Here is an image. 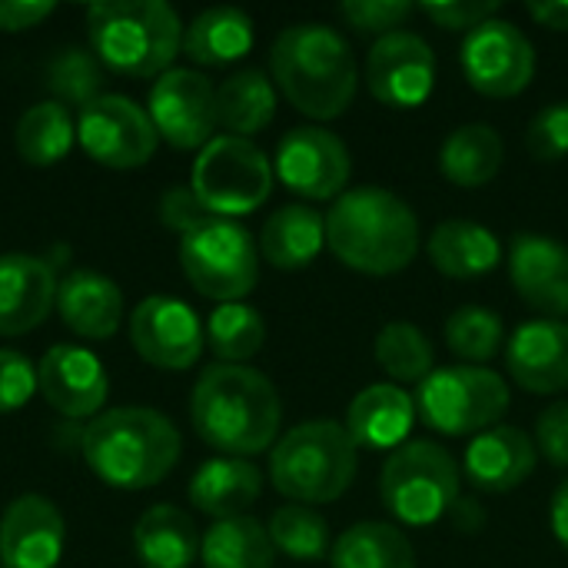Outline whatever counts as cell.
<instances>
[{"label":"cell","instance_id":"1","mask_svg":"<svg viewBox=\"0 0 568 568\" xmlns=\"http://www.w3.org/2000/svg\"><path fill=\"white\" fill-rule=\"evenodd\" d=\"M196 436L216 453L250 459L276 443L283 406L276 386L250 366H210L190 396Z\"/></svg>","mask_w":568,"mask_h":568},{"label":"cell","instance_id":"2","mask_svg":"<svg viewBox=\"0 0 568 568\" xmlns=\"http://www.w3.org/2000/svg\"><path fill=\"white\" fill-rule=\"evenodd\" d=\"M326 246L353 273L396 276L419 253V220L403 196L356 186L326 213Z\"/></svg>","mask_w":568,"mask_h":568},{"label":"cell","instance_id":"3","mask_svg":"<svg viewBox=\"0 0 568 568\" xmlns=\"http://www.w3.org/2000/svg\"><path fill=\"white\" fill-rule=\"evenodd\" d=\"M276 90L313 120H336L349 110L359 70L349 43L326 23H293L270 50Z\"/></svg>","mask_w":568,"mask_h":568},{"label":"cell","instance_id":"4","mask_svg":"<svg viewBox=\"0 0 568 568\" xmlns=\"http://www.w3.org/2000/svg\"><path fill=\"white\" fill-rule=\"evenodd\" d=\"M93 476L113 489H150L163 483L180 459L176 426L146 406L103 409L80 436Z\"/></svg>","mask_w":568,"mask_h":568},{"label":"cell","instance_id":"5","mask_svg":"<svg viewBox=\"0 0 568 568\" xmlns=\"http://www.w3.org/2000/svg\"><path fill=\"white\" fill-rule=\"evenodd\" d=\"M93 57L126 77H163L183 50V23L163 0H103L87 7Z\"/></svg>","mask_w":568,"mask_h":568},{"label":"cell","instance_id":"6","mask_svg":"<svg viewBox=\"0 0 568 568\" xmlns=\"http://www.w3.org/2000/svg\"><path fill=\"white\" fill-rule=\"evenodd\" d=\"M359 469V446L343 423L310 419L293 426L270 453V483L280 496L300 506L339 499Z\"/></svg>","mask_w":568,"mask_h":568},{"label":"cell","instance_id":"7","mask_svg":"<svg viewBox=\"0 0 568 568\" xmlns=\"http://www.w3.org/2000/svg\"><path fill=\"white\" fill-rule=\"evenodd\" d=\"M459 463L429 439H409L393 449L379 473L383 506L403 526H433L459 503Z\"/></svg>","mask_w":568,"mask_h":568},{"label":"cell","instance_id":"8","mask_svg":"<svg viewBox=\"0 0 568 568\" xmlns=\"http://www.w3.org/2000/svg\"><path fill=\"white\" fill-rule=\"evenodd\" d=\"M416 416L443 436H479L509 409V383L486 366H446L416 386Z\"/></svg>","mask_w":568,"mask_h":568},{"label":"cell","instance_id":"9","mask_svg":"<svg viewBox=\"0 0 568 568\" xmlns=\"http://www.w3.org/2000/svg\"><path fill=\"white\" fill-rule=\"evenodd\" d=\"M190 186L213 216H246L270 200L273 163L253 140L223 133L200 150Z\"/></svg>","mask_w":568,"mask_h":568},{"label":"cell","instance_id":"10","mask_svg":"<svg viewBox=\"0 0 568 568\" xmlns=\"http://www.w3.org/2000/svg\"><path fill=\"white\" fill-rule=\"evenodd\" d=\"M180 266L196 293L216 303H243L260 280V253L246 226L213 220L180 240Z\"/></svg>","mask_w":568,"mask_h":568},{"label":"cell","instance_id":"11","mask_svg":"<svg viewBox=\"0 0 568 568\" xmlns=\"http://www.w3.org/2000/svg\"><path fill=\"white\" fill-rule=\"evenodd\" d=\"M156 126L143 106L120 93H100L77 113V143L110 170H136L156 150Z\"/></svg>","mask_w":568,"mask_h":568},{"label":"cell","instance_id":"12","mask_svg":"<svg viewBox=\"0 0 568 568\" xmlns=\"http://www.w3.org/2000/svg\"><path fill=\"white\" fill-rule=\"evenodd\" d=\"M463 73L469 87L489 100L519 97L536 77V47L509 20H486L466 33L459 50Z\"/></svg>","mask_w":568,"mask_h":568},{"label":"cell","instance_id":"13","mask_svg":"<svg viewBox=\"0 0 568 568\" xmlns=\"http://www.w3.org/2000/svg\"><path fill=\"white\" fill-rule=\"evenodd\" d=\"M146 113L176 150H203L216 133V87L200 70H166L150 87Z\"/></svg>","mask_w":568,"mask_h":568},{"label":"cell","instance_id":"14","mask_svg":"<svg viewBox=\"0 0 568 568\" xmlns=\"http://www.w3.org/2000/svg\"><path fill=\"white\" fill-rule=\"evenodd\" d=\"M349 173L353 160L346 143L323 126H296L276 146V176L303 200H339Z\"/></svg>","mask_w":568,"mask_h":568},{"label":"cell","instance_id":"15","mask_svg":"<svg viewBox=\"0 0 568 568\" xmlns=\"http://www.w3.org/2000/svg\"><path fill=\"white\" fill-rule=\"evenodd\" d=\"M369 93L393 110H413L429 100L436 87V53L409 30L386 33L373 43L366 57Z\"/></svg>","mask_w":568,"mask_h":568},{"label":"cell","instance_id":"16","mask_svg":"<svg viewBox=\"0 0 568 568\" xmlns=\"http://www.w3.org/2000/svg\"><path fill=\"white\" fill-rule=\"evenodd\" d=\"M133 349L156 369H190L206 343L200 316L176 296H146L130 316Z\"/></svg>","mask_w":568,"mask_h":568},{"label":"cell","instance_id":"17","mask_svg":"<svg viewBox=\"0 0 568 568\" xmlns=\"http://www.w3.org/2000/svg\"><path fill=\"white\" fill-rule=\"evenodd\" d=\"M37 389L43 393L50 409L67 419H97L106 403L110 379L103 363L90 349L60 343L43 353L37 366Z\"/></svg>","mask_w":568,"mask_h":568},{"label":"cell","instance_id":"18","mask_svg":"<svg viewBox=\"0 0 568 568\" xmlns=\"http://www.w3.org/2000/svg\"><path fill=\"white\" fill-rule=\"evenodd\" d=\"M63 556V516L37 496H17L0 516V562L7 568H57Z\"/></svg>","mask_w":568,"mask_h":568},{"label":"cell","instance_id":"19","mask_svg":"<svg viewBox=\"0 0 568 568\" xmlns=\"http://www.w3.org/2000/svg\"><path fill=\"white\" fill-rule=\"evenodd\" d=\"M506 369L526 393L556 396L568 389V323L532 320L506 343Z\"/></svg>","mask_w":568,"mask_h":568},{"label":"cell","instance_id":"20","mask_svg":"<svg viewBox=\"0 0 568 568\" xmlns=\"http://www.w3.org/2000/svg\"><path fill=\"white\" fill-rule=\"evenodd\" d=\"M516 293L546 316H568V246L542 233H519L509 250Z\"/></svg>","mask_w":568,"mask_h":568},{"label":"cell","instance_id":"21","mask_svg":"<svg viewBox=\"0 0 568 568\" xmlns=\"http://www.w3.org/2000/svg\"><path fill=\"white\" fill-rule=\"evenodd\" d=\"M57 306L53 263L30 253L0 256V336L37 329Z\"/></svg>","mask_w":568,"mask_h":568},{"label":"cell","instance_id":"22","mask_svg":"<svg viewBox=\"0 0 568 568\" xmlns=\"http://www.w3.org/2000/svg\"><path fill=\"white\" fill-rule=\"evenodd\" d=\"M536 463H539V449L529 433L516 426H493L473 436L463 459V473L476 489L503 496L519 489L536 473Z\"/></svg>","mask_w":568,"mask_h":568},{"label":"cell","instance_id":"23","mask_svg":"<svg viewBox=\"0 0 568 568\" xmlns=\"http://www.w3.org/2000/svg\"><path fill=\"white\" fill-rule=\"evenodd\" d=\"M57 310L77 336L106 339L123 323V293L97 270H70L57 283Z\"/></svg>","mask_w":568,"mask_h":568},{"label":"cell","instance_id":"24","mask_svg":"<svg viewBox=\"0 0 568 568\" xmlns=\"http://www.w3.org/2000/svg\"><path fill=\"white\" fill-rule=\"evenodd\" d=\"M416 423V399L396 383L366 386L346 409V433L363 449H399Z\"/></svg>","mask_w":568,"mask_h":568},{"label":"cell","instance_id":"25","mask_svg":"<svg viewBox=\"0 0 568 568\" xmlns=\"http://www.w3.org/2000/svg\"><path fill=\"white\" fill-rule=\"evenodd\" d=\"M260 493H263V473L250 459H236V456H216L203 463L190 479V503L216 523L246 516V509L260 499Z\"/></svg>","mask_w":568,"mask_h":568},{"label":"cell","instance_id":"26","mask_svg":"<svg viewBox=\"0 0 568 568\" xmlns=\"http://www.w3.org/2000/svg\"><path fill=\"white\" fill-rule=\"evenodd\" d=\"M426 256L449 280H476L499 266L503 246L496 233L473 220H446L426 240Z\"/></svg>","mask_w":568,"mask_h":568},{"label":"cell","instance_id":"27","mask_svg":"<svg viewBox=\"0 0 568 568\" xmlns=\"http://www.w3.org/2000/svg\"><path fill=\"white\" fill-rule=\"evenodd\" d=\"M200 532L176 506H153L133 526V552L143 568H190L200 559Z\"/></svg>","mask_w":568,"mask_h":568},{"label":"cell","instance_id":"28","mask_svg":"<svg viewBox=\"0 0 568 568\" xmlns=\"http://www.w3.org/2000/svg\"><path fill=\"white\" fill-rule=\"evenodd\" d=\"M326 246V216L313 206L293 203L276 210L260 233V253L276 270H303Z\"/></svg>","mask_w":568,"mask_h":568},{"label":"cell","instance_id":"29","mask_svg":"<svg viewBox=\"0 0 568 568\" xmlns=\"http://www.w3.org/2000/svg\"><path fill=\"white\" fill-rule=\"evenodd\" d=\"M253 50V20L240 7H210L183 30V53L200 67H226Z\"/></svg>","mask_w":568,"mask_h":568},{"label":"cell","instance_id":"30","mask_svg":"<svg viewBox=\"0 0 568 568\" xmlns=\"http://www.w3.org/2000/svg\"><path fill=\"white\" fill-rule=\"evenodd\" d=\"M503 160H506L503 136L489 123L456 126L439 150L443 176L463 190H479L489 180H496V173L503 170Z\"/></svg>","mask_w":568,"mask_h":568},{"label":"cell","instance_id":"31","mask_svg":"<svg viewBox=\"0 0 568 568\" xmlns=\"http://www.w3.org/2000/svg\"><path fill=\"white\" fill-rule=\"evenodd\" d=\"M276 116V83L263 70H240L216 87V123L226 136L250 140Z\"/></svg>","mask_w":568,"mask_h":568},{"label":"cell","instance_id":"32","mask_svg":"<svg viewBox=\"0 0 568 568\" xmlns=\"http://www.w3.org/2000/svg\"><path fill=\"white\" fill-rule=\"evenodd\" d=\"M333 568H416V549L389 523H356L329 549Z\"/></svg>","mask_w":568,"mask_h":568},{"label":"cell","instance_id":"33","mask_svg":"<svg viewBox=\"0 0 568 568\" xmlns=\"http://www.w3.org/2000/svg\"><path fill=\"white\" fill-rule=\"evenodd\" d=\"M203 568H273L276 549L270 532L253 516L213 523L200 542Z\"/></svg>","mask_w":568,"mask_h":568},{"label":"cell","instance_id":"34","mask_svg":"<svg viewBox=\"0 0 568 568\" xmlns=\"http://www.w3.org/2000/svg\"><path fill=\"white\" fill-rule=\"evenodd\" d=\"M17 153L23 163L30 166H53L60 163L73 143H77V123L73 113L57 103V100H43L33 103L20 120H17V133H13Z\"/></svg>","mask_w":568,"mask_h":568},{"label":"cell","instance_id":"35","mask_svg":"<svg viewBox=\"0 0 568 568\" xmlns=\"http://www.w3.org/2000/svg\"><path fill=\"white\" fill-rule=\"evenodd\" d=\"M376 363L383 366V373H389L396 386H419L429 373H436V353L429 336L406 320H393L379 329Z\"/></svg>","mask_w":568,"mask_h":568},{"label":"cell","instance_id":"36","mask_svg":"<svg viewBox=\"0 0 568 568\" xmlns=\"http://www.w3.org/2000/svg\"><path fill=\"white\" fill-rule=\"evenodd\" d=\"M206 343L216 359L230 366H243L253 359L266 343L263 316L246 303H220L206 323Z\"/></svg>","mask_w":568,"mask_h":568},{"label":"cell","instance_id":"37","mask_svg":"<svg viewBox=\"0 0 568 568\" xmlns=\"http://www.w3.org/2000/svg\"><path fill=\"white\" fill-rule=\"evenodd\" d=\"M270 542L276 552L296 559V562H320L329 556V526L326 519L310 509V506H300V503H290V506H280L273 516H270Z\"/></svg>","mask_w":568,"mask_h":568},{"label":"cell","instance_id":"38","mask_svg":"<svg viewBox=\"0 0 568 568\" xmlns=\"http://www.w3.org/2000/svg\"><path fill=\"white\" fill-rule=\"evenodd\" d=\"M506 329L499 313L486 306H459L446 320V346L463 366H483L503 349Z\"/></svg>","mask_w":568,"mask_h":568},{"label":"cell","instance_id":"39","mask_svg":"<svg viewBox=\"0 0 568 568\" xmlns=\"http://www.w3.org/2000/svg\"><path fill=\"white\" fill-rule=\"evenodd\" d=\"M100 60L80 47H67L60 50L50 67H47V87L53 90L57 103H63L67 110L70 106H87L100 97Z\"/></svg>","mask_w":568,"mask_h":568},{"label":"cell","instance_id":"40","mask_svg":"<svg viewBox=\"0 0 568 568\" xmlns=\"http://www.w3.org/2000/svg\"><path fill=\"white\" fill-rule=\"evenodd\" d=\"M413 3L406 0H346L339 7V17L356 30V33H366V37H386V33H396L409 17H413Z\"/></svg>","mask_w":568,"mask_h":568},{"label":"cell","instance_id":"41","mask_svg":"<svg viewBox=\"0 0 568 568\" xmlns=\"http://www.w3.org/2000/svg\"><path fill=\"white\" fill-rule=\"evenodd\" d=\"M526 146L539 163H559L562 156H568V103H549L542 106L529 130H526Z\"/></svg>","mask_w":568,"mask_h":568},{"label":"cell","instance_id":"42","mask_svg":"<svg viewBox=\"0 0 568 568\" xmlns=\"http://www.w3.org/2000/svg\"><path fill=\"white\" fill-rule=\"evenodd\" d=\"M156 213H160V223H163L166 230L180 233V236H190V233H196L200 226L220 220V216H213V213L200 203V196L193 193V186H170V190H163V196H160V203H156Z\"/></svg>","mask_w":568,"mask_h":568},{"label":"cell","instance_id":"43","mask_svg":"<svg viewBox=\"0 0 568 568\" xmlns=\"http://www.w3.org/2000/svg\"><path fill=\"white\" fill-rule=\"evenodd\" d=\"M37 393V369L23 353L0 349V416L27 406Z\"/></svg>","mask_w":568,"mask_h":568},{"label":"cell","instance_id":"44","mask_svg":"<svg viewBox=\"0 0 568 568\" xmlns=\"http://www.w3.org/2000/svg\"><path fill=\"white\" fill-rule=\"evenodd\" d=\"M419 10L436 27H443V30H466V33H473L486 20H496L503 3L499 0H463V3L459 0H446V3H423Z\"/></svg>","mask_w":568,"mask_h":568},{"label":"cell","instance_id":"45","mask_svg":"<svg viewBox=\"0 0 568 568\" xmlns=\"http://www.w3.org/2000/svg\"><path fill=\"white\" fill-rule=\"evenodd\" d=\"M536 449L556 469H568V399L546 406L536 419Z\"/></svg>","mask_w":568,"mask_h":568},{"label":"cell","instance_id":"46","mask_svg":"<svg viewBox=\"0 0 568 568\" xmlns=\"http://www.w3.org/2000/svg\"><path fill=\"white\" fill-rule=\"evenodd\" d=\"M53 13V3H37V0H0V30L17 33L37 27L43 17Z\"/></svg>","mask_w":568,"mask_h":568},{"label":"cell","instance_id":"47","mask_svg":"<svg viewBox=\"0 0 568 568\" xmlns=\"http://www.w3.org/2000/svg\"><path fill=\"white\" fill-rule=\"evenodd\" d=\"M526 10H529V17H532L539 27H546V30H556V33L568 30L566 0H542V3H529Z\"/></svg>","mask_w":568,"mask_h":568},{"label":"cell","instance_id":"48","mask_svg":"<svg viewBox=\"0 0 568 568\" xmlns=\"http://www.w3.org/2000/svg\"><path fill=\"white\" fill-rule=\"evenodd\" d=\"M549 519H552V532H556L559 546L568 549V479L559 486V489H556V496H552Z\"/></svg>","mask_w":568,"mask_h":568},{"label":"cell","instance_id":"49","mask_svg":"<svg viewBox=\"0 0 568 568\" xmlns=\"http://www.w3.org/2000/svg\"><path fill=\"white\" fill-rule=\"evenodd\" d=\"M453 519H456V526H459L463 532H473V529H479V523H483V509H479L476 499H459V503L453 506Z\"/></svg>","mask_w":568,"mask_h":568},{"label":"cell","instance_id":"50","mask_svg":"<svg viewBox=\"0 0 568 568\" xmlns=\"http://www.w3.org/2000/svg\"><path fill=\"white\" fill-rule=\"evenodd\" d=\"M0 568H7V566H3V562H0Z\"/></svg>","mask_w":568,"mask_h":568}]
</instances>
